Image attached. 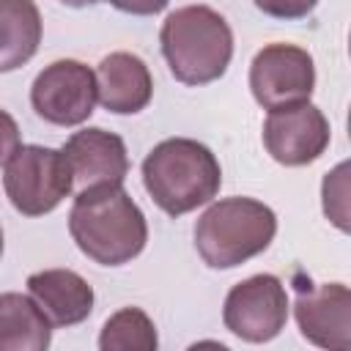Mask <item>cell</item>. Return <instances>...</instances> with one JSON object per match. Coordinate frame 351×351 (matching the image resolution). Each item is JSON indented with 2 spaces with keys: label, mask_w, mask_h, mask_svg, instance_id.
I'll list each match as a JSON object with an SVG mask.
<instances>
[{
  "label": "cell",
  "mask_w": 351,
  "mask_h": 351,
  "mask_svg": "<svg viewBox=\"0 0 351 351\" xmlns=\"http://www.w3.org/2000/svg\"><path fill=\"white\" fill-rule=\"evenodd\" d=\"M69 233L93 263L123 266L145 250L148 222L123 184L99 186L77 192L69 211Z\"/></svg>",
  "instance_id": "cell-1"
},
{
  "label": "cell",
  "mask_w": 351,
  "mask_h": 351,
  "mask_svg": "<svg viewBox=\"0 0 351 351\" xmlns=\"http://www.w3.org/2000/svg\"><path fill=\"white\" fill-rule=\"evenodd\" d=\"M143 186L167 217H181L217 197L222 167L208 145L192 137H167L143 159Z\"/></svg>",
  "instance_id": "cell-2"
},
{
  "label": "cell",
  "mask_w": 351,
  "mask_h": 351,
  "mask_svg": "<svg viewBox=\"0 0 351 351\" xmlns=\"http://www.w3.org/2000/svg\"><path fill=\"white\" fill-rule=\"evenodd\" d=\"M159 44L170 74L184 85L219 80L233 58V30L211 5H184L167 14Z\"/></svg>",
  "instance_id": "cell-3"
},
{
  "label": "cell",
  "mask_w": 351,
  "mask_h": 351,
  "mask_svg": "<svg viewBox=\"0 0 351 351\" xmlns=\"http://www.w3.org/2000/svg\"><path fill=\"white\" fill-rule=\"evenodd\" d=\"M277 233V214L255 197H222L195 222V250L208 269H233L261 255Z\"/></svg>",
  "instance_id": "cell-4"
},
{
  "label": "cell",
  "mask_w": 351,
  "mask_h": 351,
  "mask_svg": "<svg viewBox=\"0 0 351 351\" xmlns=\"http://www.w3.org/2000/svg\"><path fill=\"white\" fill-rule=\"evenodd\" d=\"M3 167L5 197L22 217H44L74 192L69 162L58 148L19 145Z\"/></svg>",
  "instance_id": "cell-5"
},
{
  "label": "cell",
  "mask_w": 351,
  "mask_h": 351,
  "mask_svg": "<svg viewBox=\"0 0 351 351\" xmlns=\"http://www.w3.org/2000/svg\"><path fill=\"white\" fill-rule=\"evenodd\" d=\"M288 310L282 280L274 274H252L228 291L222 321L228 332L247 343H269L285 329Z\"/></svg>",
  "instance_id": "cell-6"
},
{
  "label": "cell",
  "mask_w": 351,
  "mask_h": 351,
  "mask_svg": "<svg viewBox=\"0 0 351 351\" xmlns=\"http://www.w3.org/2000/svg\"><path fill=\"white\" fill-rule=\"evenodd\" d=\"M250 90L263 110L310 101L315 90L313 55L296 44H266L250 63Z\"/></svg>",
  "instance_id": "cell-7"
},
{
  "label": "cell",
  "mask_w": 351,
  "mask_h": 351,
  "mask_svg": "<svg viewBox=\"0 0 351 351\" xmlns=\"http://www.w3.org/2000/svg\"><path fill=\"white\" fill-rule=\"evenodd\" d=\"M96 74L71 58L44 66L30 85L36 115L52 126H80L96 107Z\"/></svg>",
  "instance_id": "cell-8"
},
{
  "label": "cell",
  "mask_w": 351,
  "mask_h": 351,
  "mask_svg": "<svg viewBox=\"0 0 351 351\" xmlns=\"http://www.w3.org/2000/svg\"><path fill=\"white\" fill-rule=\"evenodd\" d=\"M261 134L269 156L285 167H302L315 162L332 140L326 115L310 101L269 110Z\"/></svg>",
  "instance_id": "cell-9"
},
{
  "label": "cell",
  "mask_w": 351,
  "mask_h": 351,
  "mask_svg": "<svg viewBox=\"0 0 351 351\" xmlns=\"http://www.w3.org/2000/svg\"><path fill=\"white\" fill-rule=\"evenodd\" d=\"M60 151L69 162L77 192H88L99 186H121L129 173L126 143L115 132H107L101 126H88L74 132Z\"/></svg>",
  "instance_id": "cell-10"
},
{
  "label": "cell",
  "mask_w": 351,
  "mask_h": 351,
  "mask_svg": "<svg viewBox=\"0 0 351 351\" xmlns=\"http://www.w3.org/2000/svg\"><path fill=\"white\" fill-rule=\"evenodd\" d=\"M299 332L321 348H351V291L343 282H321L310 291H299L293 302Z\"/></svg>",
  "instance_id": "cell-11"
},
{
  "label": "cell",
  "mask_w": 351,
  "mask_h": 351,
  "mask_svg": "<svg viewBox=\"0 0 351 351\" xmlns=\"http://www.w3.org/2000/svg\"><path fill=\"white\" fill-rule=\"evenodd\" d=\"M96 99L107 112L134 115L154 96V77L143 58L132 52H110L96 66Z\"/></svg>",
  "instance_id": "cell-12"
},
{
  "label": "cell",
  "mask_w": 351,
  "mask_h": 351,
  "mask_svg": "<svg viewBox=\"0 0 351 351\" xmlns=\"http://www.w3.org/2000/svg\"><path fill=\"white\" fill-rule=\"evenodd\" d=\"M27 293L52 326H77L93 313V288L71 269H44L27 277Z\"/></svg>",
  "instance_id": "cell-13"
},
{
  "label": "cell",
  "mask_w": 351,
  "mask_h": 351,
  "mask_svg": "<svg viewBox=\"0 0 351 351\" xmlns=\"http://www.w3.org/2000/svg\"><path fill=\"white\" fill-rule=\"evenodd\" d=\"M41 33L36 0H0V74L22 69L38 52Z\"/></svg>",
  "instance_id": "cell-14"
},
{
  "label": "cell",
  "mask_w": 351,
  "mask_h": 351,
  "mask_svg": "<svg viewBox=\"0 0 351 351\" xmlns=\"http://www.w3.org/2000/svg\"><path fill=\"white\" fill-rule=\"evenodd\" d=\"M52 343V324L30 293H0V351H44Z\"/></svg>",
  "instance_id": "cell-15"
},
{
  "label": "cell",
  "mask_w": 351,
  "mask_h": 351,
  "mask_svg": "<svg viewBox=\"0 0 351 351\" xmlns=\"http://www.w3.org/2000/svg\"><path fill=\"white\" fill-rule=\"evenodd\" d=\"M156 326L140 307H121L112 313L99 335L101 351H156Z\"/></svg>",
  "instance_id": "cell-16"
},
{
  "label": "cell",
  "mask_w": 351,
  "mask_h": 351,
  "mask_svg": "<svg viewBox=\"0 0 351 351\" xmlns=\"http://www.w3.org/2000/svg\"><path fill=\"white\" fill-rule=\"evenodd\" d=\"M348 165L346 162H340L332 173H326V178H324V186H321V195H324V214H326V219L335 225V228H340L343 233L348 230V200H346V195H348Z\"/></svg>",
  "instance_id": "cell-17"
},
{
  "label": "cell",
  "mask_w": 351,
  "mask_h": 351,
  "mask_svg": "<svg viewBox=\"0 0 351 351\" xmlns=\"http://www.w3.org/2000/svg\"><path fill=\"white\" fill-rule=\"evenodd\" d=\"M258 11H263L271 19H304L313 14V8L318 5V0H252Z\"/></svg>",
  "instance_id": "cell-18"
},
{
  "label": "cell",
  "mask_w": 351,
  "mask_h": 351,
  "mask_svg": "<svg viewBox=\"0 0 351 351\" xmlns=\"http://www.w3.org/2000/svg\"><path fill=\"white\" fill-rule=\"evenodd\" d=\"M19 145H22V134H19V126H16L14 115L0 110V165H5Z\"/></svg>",
  "instance_id": "cell-19"
},
{
  "label": "cell",
  "mask_w": 351,
  "mask_h": 351,
  "mask_svg": "<svg viewBox=\"0 0 351 351\" xmlns=\"http://www.w3.org/2000/svg\"><path fill=\"white\" fill-rule=\"evenodd\" d=\"M107 3L132 16H154V14L165 11L170 0H107Z\"/></svg>",
  "instance_id": "cell-20"
},
{
  "label": "cell",
  "mask_w": 351,
  "mask_h": 351,
  "mask_svg": "<svg viewBox=\"0 0 351 351\" xmlns=\"http://www.w3.org/2000/svg\"><path fill=\"white\" fill-rule=\"evenodd\" d=\"M63 5L69 8H88V5H96V3H104V0H60Z\"/></svg>",
  "instance_id": "cell-21"
},
{
  "label": "cell",
  "mask_w": 351,
  "mask_h": 351,
  "mask_svg": "<svg viewBox=\"0 0 351 351\" xmlns=\"http://www.w3.org/2000/svg\"><path fill=\"white\" fill-rule=\"evenodd\" d=\"M0 258H3V228H0Z\"/></svg>",
  "instance_id": "cell-22"
}]
</instances>
